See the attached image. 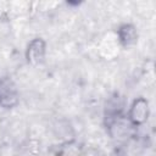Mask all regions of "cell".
I'll return each mask as SVG.
<instances>
[{"label": "cell", "instance_id": "6da1fadb", "mask_svg": "<svg viewBox=\"0 0 156 156\" xmlns=\"http://www.w3.org/2000/svg\"><path fill=\"white\" fill-rule=\"evenodd\" d=\"M146 116V102L143 100H139L134 104L132 108V118L135 122H141Z\"/></svg>", "mask_w": 156, "mask_h": 156}]
</instances>
